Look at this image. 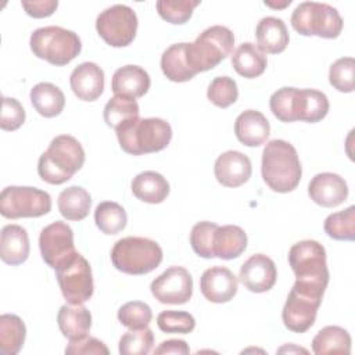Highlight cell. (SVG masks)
Segmentation results:
<instances>
[{"label":"cell","instance_id":"40","mask_svg":"<svg viewBox=\"0 0 355 355\" xmlns=\"http://www.w3.org/2000/svg\"><path fill=\"white\" fill-rule=\"evenodd\" d=\"M207 97L214 105L219 108H227L229 105L234 104L239 97V89H237L236 80L230 76L214 78L208 85Z\"/></svg>","mask_w":355,"mask_h":355},{"label":"cell","instance_id":"19","mask_svg":"<svg viewBox=\"0 0 355 355\" xmlns=\"http://www.w3.org/2000/svg\"><path fill=\"white\" fill-rule=\"evenodd\" d=\"M216 180L225 187H239L248 182L252 173L250 158L234 150L222 153L214 165Z\"/></svg>","mask_w":355,"mask_h":355},{"label":"cell","instance_id":"45","mask_svg":"<svg viewBox=\"0 0 355 355\" xmlns=\"http://www.w3.org/2000/svg\"><path fill=\"white\" fill-rule=\"evenodd\" d=\"M65 354H73V355H80V354H104V355H108L110 351L107 348V345L94 338V337H83V338H79V340H73V341H69V344L67 345L65 348Z\"/></svg>","mask_w":355,"mask_h":355},{"label":"cell","instance_id":"23","mask_svg":"<svg viewBox=\"0 0 355 355\" xmlns=\"http://www.w3.org/2000/svg\"><path fill=\"white\" fill-rule=\"evenodd\" d=\"M29 257V237L19 225H6L0 234V258L3 262L17 266Z\"/></svg>","mask_w":355,"mask_h":355},{"label":"cell","instance_id":"10","mask_svg":"<svg viewBox=\"0 0 355 355\" xmlns=\"http://www.w3.org/2000/svg\"><path fill=\"white\" fill-rule=\"evenodd\" d=\"M50 209V194L37 187L8 186L0 194V214L7 219L39 218Z\"/></svg>","mask_w":355,"mask_h":355},{"label":"cell","instance_id":"35","mask_svg":"<svg viewBox=\"0 0 355 355\" xmlns=\"http://www.w3.org/2000/svg\"><path fill=\"white\" fill-rule=\"evenodd\" d=\"M94 222L104 234H116L126 227L128 215L118 202L103 201L94 209Z\"/></svg>","mask_w":355,"mask_h":355},{"label":"cell","instance_id":"15","mask_svg":"<svg viewBox=\"0 0 355 355\" xmlns=\"http://www.w3.org/2000/svg\"><path fill=\"white\" fill-rule=\"evenodd\" d=\"M320 304L322 300L309 297L291 288L282 311L284 326L294 333L308 331L315 323Z\"/></svg>","mask_w":355,"mask_h":355},{"label":"cell","instance_id":"1","mask_svg":"<svg viewBox=\"0 0 355 355\" xmlns=\"http://www.w3.org/2000/svg\"><path fill=\"white\" fill-rule=\"evenodd\" d=\"M288 263L295 275L294 290L322 300L329 284L326 250L316 240H302L291 245Z\"/></svg>","mask_w":355,"mask_h":355},{"label":"cell","instance_id":"20","mask_svg":"<svg viewBox=\"0 0 355 355\" xmlns=\"http://www.w3.org/2000/svg\"><path fill=\"white\" fill-rule=\"evenodd\" d=\"M69 85L79 100L94 101L104 92V71L96 62H82L72 71Z\"/></svg>","mask_w":355,"mask_h":355},{"label":"cell","instance_id":"43","mask_svg":"<svg viewBox=\"0 0 355 355\" xmlns=\"http://www.w3.org/2000/svg\"><path fill=\"white\" fill-rule=\"evenodd\" d=\"M157 324L164 333L189 334L196 327V319L184 311H162L157 316Z\"/></svg>","mask_w":355,"mask_h":355},{"label":"cell","instance_id":"44","mask_svg":"<svg viewBox=\"0 0 355 355\" xmlns=\"http://www.w3.org/2000/svg\"><path fill=\"white\" fill-rule=\"evenodd\" d=\"M25 122V110L17 98L3 97L0 128L3 130H17Z\"/></svg>","mask_w":355,"mask_h":355},{"label":"cell","instance_id":"11","mask_svg":"<svg viewBox=\"0 0 355 355\" xmlns=\"http://www.w3.org/2000/svg\"><path fill=\"white\" fill-rule=\"evenodd\" d=\"M137 15L129 6L114 4L96 18V31L112 47L129 46L137 32Z\"/></svg>","mask_w":355,"mask_h":355},{"label":"cell","instance_id":"29","mask_svg":"<svg viewBox=\"0 0 355 355\" xmlns=\"http://www.w3.org/2000/svg\"><path fill=\"white\" fill-rule=\"evenodd\" d=\"M189 43H175L161 55V69L166 79L172 82H187L196 76L187 60Z\"/></svg>","mask_w":355,"mask_h":355},{"label":"cell","instance_id":"27","mask_svg":"<svg viewBox=\"0 0 355 355\" xmlns=\"http://www.w3.org/2000/svg\"><path fill=\"white\" fill-rule=\"evenodd\" d=\"M247 248V234L236 225L218 226L214 236L215 258L234 259L240 257Z\"/></svg>","mask_w":355,"mask_h":355},{"label":"cell","instance_id":"31","mask_svg":"<svg viewBox=\"0 0 355 355\" xmlns=\"http://www.w3.org/2000/svg\"><path fill=\"white\" fill-rule=\"evenodd\" d=\"M58 211L67 220H82L89 215L92 197L80 186L64 189L58 196Z\"/></svg>","mask_w":355,"mask_h":355},{"label":"cell","instance_id":"38","mask_svg":"<svg viewBox=\"0 0 355 355\" xmlns=\"http://www.w3.org/2000/svg\"><path fill=\"white\" fill-rule=\"evenodd\" d=\"M118 320L130 330H140L150 324L153 319L151 308L141 301H129L118 309Z\"/></svg>","mask_w":355,"mask_h":355},{"label":"cell","instance_id":"3","mask_svg":"<svg viewBox=\"0 0 355 355\" xmlns=\"http://www.w3.org/2000/svg\"><path fill=\"white\" fill-rule=\"evenodd\" d=\"M261 172L263 182L273 191H293L302 176L300 157L294 146L282 139L270 140L262 151Z\"/></svg>","mask_w":355,"mask_h":355},{"label":"cell","instance_id":"48","mask_svg":"<svg viewBox=\"0 0 355 355\" xmlns=\"http://www.w3.org/2000/svg\"><path fill=\"white\" fill-rule=\"evenodd\" d=\"M291 3V0H284L283 3H273V1H266L265 0V4L269 6V7H273V8H283L286 6H288Z\"/></svg>","mask_w":355,"mask_h":355},{"label":"cell","instance_id":"34","mask_svg":"<svg viewBox=\"0 0 355 355\" xmlns=\"http://www.w3.org/2000/svg\"><path fill=\"white\" fill-rule=\"evenodd\" d=\"M139 112L140 110L136 98L126 96H114L104 105L103 116L110 128L116 129L118 126L132 119H137Z\"/></svg>","mask_w":355,"mask_h":355},{"label":"cell","instance_id":"5","mask_svg":"<svg viewBox=\"0 0 355 355\" xmlns=\"http://www.w3.org/2000/svg\"><path fill=\"white\" fill-rule=\"evenodd\" d=\"M121 148L132 155L164 150L172 139L171 125L161 118H137L115 129Z\"/></svg>","mask_w":355,"mask_h":355},{"label":"cell","instance_id":"7","mask_svg":"<svg viewBox=\"0 0 355 355\" xmlns=\"http://www.w3.org/2000/svg\"><path fill=\"white\" fill-rule=\"evenodd\" d=\"M29 46L33 55L55 67L69 64L82 50V42L73 31L54 25L35 29Z\"/></svg>","mask_w":355,"mask_h":355},{"label":"cell","instance_id":"32","mask_svg":"<svg viewBox=\"0 0 355 355\" xmlns=\"http://www.w3.org/2000/svg\"><path fill=\"white\" fill-rule=\"evenodd\" d=\"M312 351L316 355L349 354L351 336L340 326H326L312 340Z\"/></svg>","mask_w":355,"mask_h":355},{"label":"cell","instance_id":"6","mask_svg":"<svg viewBox=\"0 0 355 355\" xmlns=\"http://www.w3.org/2000/svg\"><path fill=\"white\" fill-rule=\"evenodd\" d=\"M162 248L147 237L129 236L118 240L111 250V262L115 269L126 275H146L159 266Z\"/></svg>","mask_w":355,"mask_h":355},{"label":"cell","instance_id":"41","mask_svg":"<svg viewBox=\"0 0 355 355\" xmlns=\"http://www.w3.org/2000/svg\"><path fill=\"white\" fill-rule=\"evenodd\" d=\"M218 225L209 220L196 223L190 233V244L193 251L201 258H215L214 254V236Z\"/></svg>","mask_w":355,"mask_h":355},{"label":"cell","instance_id":"12","mask_svg":"<svg viewBox=\"0 0 355 355\" xmlns=\"http://www.w3.org/2000/svg\"><path fill=\"white\" fill-rule=\"evenodd\" d=\"M55 277L68 304H83L93 295L92 268L87 259L79 252L55 269Z\"/></svg>","mask_w":355,"mask_h":355},{"label":"cell","instance_id":"25","mask_svg":"<svg viewBox=\"0 0 355 355\" xmlns=\"http://www.w3.org/2000/svg\"><path fill=\"white\" fill-rule=\"evenodd\" d=\"M257 44L265 54H279L288 44V32L283 19L276 17H263L255 29Z\"/></svg>","mask_w":355,"mask_h":355},{"label":"cell","instance_id":"2","mask_svg":"<svg viewBox=\"0 0 355 355\" xmlns=\"http://www.w3.org/2000/svg\"><path fill=\"white\" fill-rule=\"evenodd\" d=\"M269 107L272 114L282 122L304 121L315 123L327 115L330 104L323 92L286 86L270 96Z\"/></svg>","mask_w":355,"mask_h":355},{"label":"cell","instance_id":"4","mask_svg":"<svg viewBox=\"0 0 355 355\" xmlns=\"http://www.w3.org/2000/svg\"><path fill=\"white\" fill-rule=\"evenodd\" d=\"M85 164V150L82 144L69 135L55 136L47 150L40 155L37 173L42 180L50 184L68 182Z\"/></svg>","mask_w":355,"mask_h":355},{"label":"cell","instance_id":"13","mask_svg":"<svg viewBox=\"0 0 355 355\" xmlns=\"http://www.w3.org/2000/svg\"><path fill=\"white\" fill-rule=\"evenodd\" d=\"M39 248L43 261L54 270L78 252L72 229L61 220H55L42 229Z\"/></svg>","mask_w":355,"mask_h":355},{"label":"cell","instance_id":"42","mask_svg":"<svg viewBox=\"0 0 355 355\" xmlns=\"http://www.w3.org/2000/svg\"><path fill=\"white\" fill-rule=\"evenodd\" d=\"M154 344V334L148 327L140 330L126 331L119 338L121 355H146L151 351Z\"/></svg>","mask_w":355,"mask_h":355},{"label":"cell","instance_id":"28","mask_svg":"<svg viewBox=\"0 0 355 355\" xmlns=\"http://www.w3.org/2000/svg\"><path fill=\"white\" fill-rule=\"evenodd\" d=\"M232 65L239 75L252 79L265 72L268 58L258 46L251 42H244L234 50L232 55Z\"/></svg>","mask_w":355,"mask_h":355},{"label":"cell","instance_id":"14","mask_svg":"<svg viewBox=\"0 0 355 355\" xmlns=\"http://www.w3.org/2000/svg\"><path fill=\"white\" fill-rule=\"evenodd\" d=\"M150 290L161 304L182 305L193 295V277L186 268L171 266L151 282Z\"/></svg>","mask_w":355,"mask_h":355},{"label":"cell","instance_id":"36","mask_svg":"<svg viewBox=\"0 0 355 355\" xmlns=\"http://www.w3.org/2000/svg\"><path fill=\"white\" fill-rule=\"evenodd\" d=\"M326 234L334 240L352 241L355 239V207L330 214L323 223Z\"/></svg>","mask_w":355,"mask_h":355},{"label":"cell","instance_id":"47","mask_svg":"<svg viewBox=\"0 0 355 355\" xmlns=\"http://www.w3.org/2000/svg\"><path fill=\"white\" fill-rule=\"evenodd\" d=\"M190 352V348L187 345V343L184 340H166L162 341L155 349L154 354L155 355H161V354H179V355H187Z\"/></svg>","mask_w":355,"mask_h":355},{"label":"cell","instance_id":"26","mask_svg":"<svg viewBox=\"0 0 355 355\" xmlns=\"http://www.w3.org/2000/svg\"><path fill=\"white\" fill-rule=\"evenodd\" d=\"M133 196L147 204H161L169 194L168 180L155 171H144L132 180Z\"/></svg>","mask_w":355,"mask_h":355},{"label":"cell","instance_id":"9","mask_svg":"<svg viewBox=\"0 0 355 355\" xmlns=\"http://www.w3.org/2000/svg\"><path fill=\"white\" fill-rule=\"evenodd\" d=\"M291 26L302 36H319L336 39L343 31V18L340 12L318 1H302L291 14Z\"/></svg>","mask_w":355,"mask_h":355},{"label":"cell","instance_id":"33","mask_svg":"<svg viewBox=\"0 0 355 355\" xmlns=\"http://www.w3.org/2000/svg\"><path fill=\"white\" fill-rule=\"evenodd\" d=\"M26 337L24 320L14 313H3L0 316V354L17 355Z\"/></svg>","mask_w":355,"mask_h":355},{"label":"cell","instance_id":"8","mask_svg":"<svg viewBox=\"0 0 355 355\" xmlns=\"http://www.w3.org/2000/svg\"><path fill=\"white\" fill-rule=\"evenodd\" d=\"M234 44L233 32L223 25H214L202 31L187 46V60L193 72H205L215 68L227 55Z\"/></svg>","mask_w":355,"mask_h":355},{"label":"cell","instance_id":"37","mask_svg":"<svg viewBox=\"0 0 355 355\" xmlns=\"http://www.w3.org/2000/svg\"><path fill=\"white\" fill-rule=\"evenodd\" d=\"M200 3V0H158L155 7L159 17L166 22L183 25L191 18L194 8Z\"/></svg>","mask_w":355,"mask_h":355},{"label":"cell","instance_id":"46","mask_svg":"<svg viewBox=\"0 0 355 355\" xmlns=\"http://www.w3.org/2000/svg\"><path fill=\"white\" fill-rule=\"evenodd\" d=\"M22 8L29 17L46 18L50 17L58 7L57 0H22Z\"/></svg>","mask_w":355,"mask_h":355},{"label":"cell","instance_id":"21","mask_svg":"<svg viewBox=\"0 0 355 355\" xmlns=\"http://www.w3.org/2000/svg\"><path fill=\"white\" fill-rule=\"evenodd\" d=\"M151 85L150 75L139 65H125L118 68L111 80V90L115 96L132 98L143 97Z\"/></svg>","mask_w":355,"mask_h":355},{"label":"cell","instance_id":"49","mask_svg":"<svg viewBox=\"0 0 355 355\" xmlns=\"http://www.w3.org/2000/svg\"><path fill=\"white\" fill-rule=\"evenodd\" d=\"M283 351H288V352H290V351H298V352H306V349H304V348H298V347H293V348H291V349H290V348H288V347H287V345H286V347H282V348H280V349H279V352H283Z\"/></svg>","mask_w":355,"mask_h":355},{"label":"cell","instance_id":"39","mask_svg":"<svg viewBox=\"0 0 355 355\" xmlns=\"http://www.w3.org/2000/svg\"><path fill=\"white\" fill-rule=\"evenodd\" d=\"M330 85L341 92L351 93L355 87V60L352 57H341L336 60L329 69Z\"/></svg>","mask_w":355,"mask_h":355},{"label":"cell","instance_id":"30","mask_svg":"<svg viewBox=\"0 0 355 355\" xmlns=\"http://www.w3.org/2000/svg\"><path fill=\"white\" fill-rule=\"evenodd\" d=\"M33 108L44 118H53L62 112L65 96L60 87L50 82H40L31 89L29 93Z\"/></svg>","mask_w":355,"mask_h":355},{"label":"cell","instance_id":"18","mask_svg":"<svg viewBox=\"0 0 355 355\" xmlns=\"http://www.w3.org/2000/svg\"><path fill=\"white\" fill-rule=\"evenodd\" d=\"M237 284L239 280L234 273L225 266H212L200 279L202 295L214 304H223L233 300L237 293Z\"/></svg>","mask_w":355,"mask_h":355},{"label":"cell","instance_id":"24","mask_svg":"<svg viewBox=\"0 0 355 355\" xmlns=\"http://www.w3.org/2000/svg\"><path fill=\"white\" fill-rule=\"evenodd\" d=\"M57 324L62 336L69 341L83 338L92 327L90 311L82 304H65L58 311Z\"/></svg>","mask_w":355,"mask_h":355},{"label":"cell","instance_id":"17","mask_svg":"<svg viewBox=\"0 0 355 355\" xmlns=\"http://www.w3.org/2000/svg\"><path fill=\"white\" fill-rule=\"evenodd\" d=\"M311 200L324 208L343 204L348 197V186L344 178L333 172H322L315 175L308 184Z\"/></svg>","mask_w":355,"mask_h":355},{"label":"cell","instance_id":"16","mask_svg":"<svg viewBox=\"0 0 355 355\" xmlns=\"http://www.w3.org/2000/svg\"><path fill=\"white\" fill-rule=\"evenodd\" d=\"M277 279L275 262L265 254L251 255L240 268L239 280L252 293L269 291Z\"/></svg>","mask_w":355,"mask_h":355},{"label":"cell","instance_id":"22","mask_svg":"<svg viewBox=\"0 0 355 355\" xmlns=\"http://www.w3.org/2000/svg\"><path fill=\"white\" fill-rule=\"evenodd\" d=\"M234 133L244 146L258 147L269 137L270 125L262 112L245 110L234 121Z\"/></svg>","mask_w":355,"mask_h":355}]
</instances>
